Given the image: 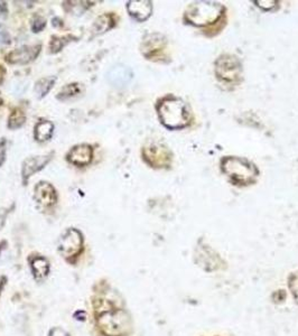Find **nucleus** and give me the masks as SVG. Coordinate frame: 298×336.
I'll use <instances>...</instances> for the list:
<instances>
[{"instance_id": "1", "label": "nucleus", "mask_w": 298, "mask_h": 336, "mask_svg": "<svg viewBox=\"0 0 298 336\" xmlns=\"http://www.w3.org/2000/svg\"><path fill=\"white\" fill-rule=\"evenodd\" d=\"M158 118L167 129H184L191 125L192 111L188 104L178 97L168 94L157 102Z\"/></svg>"}, {"instance_id": "2", "label": "nucleus", "mask_w": 298, "mask_h": 336, "mask_svg": "<svg viewBox=\"0 0 298 336\" xmlns=\"http://www.w3.org/2000/svg\"><path fill=\"white\" fill-rule=\"evenodd\" d=\"M221 169L231 183L238 186L252 185L259 176V169L247 158L227 156L221 160Z\"/></svg>"}, {"instance_id": "3", "label": "nucleus", "mask_w": 298, "mask_h": 336, "mask_svg": "<svg viewBox=\"0 0 298 336\" xmlns=\"http://www.w3.org/2000/svg\"><path fill=\"white\" fill-rule=\"evenodd\" d=\"M225 18V7L213 1H196L189 4L185 11L184 19L196 27H205L218 24Z\"/></svg>"}, {"instance_id": "4", "label": "nucleus", "mask_w": 298, "mask_h": 336, "mask_svg": "<svg viewBox=\"0 0 298 336\" xmlns=\"http://www.w3.org/2000/svg\"><path fill=\"white\" fill-rule=\"evenodd\" d=\"M99 329L106 336H126L132 332V319L124 310L103 313L97 321Z\"/></svg>"}, {"instance_id": "5", "label": "nucleus", "mask_w": 298, "mask_h": 336, "mask_svg": "<svg viewBox=\"0 0 298 336\" xmlns=\"http://www.w3.org/2000/svg\"><path fill=\"white\" fill-rule=\"evenodd\" d=\"M242 65L232 54H222L215 61V75L224 84H238L241 81Z\"/></svg>"}, {"instance_id": "6", "label": "nucleus", "mask_w": 298, "mask_h": 336, "mask_svg": "<svg viewBox=\"0 0 298 336\" xmlns=\"http://www.w3.org/2000/svg\"><path fill=\"white\" fill-rule=\"evenodd\" d=\"M194 261L196 265L206 272H214L224 269L227 265L220 254L213 248L201 239L194 252Z\"/></svg>"}, {"instance_id": "7", "label": "nucleus", "mask_w": 298, "mask_h": 336, "mask_svg": "<svg viewBox=\"0 0 298 336\" xmlns=\"http://www.w3.org/2000/svg\"><path fill=\"white\" fill-rule=\"evenodd\" d=\"M143 157L149 166L167 168L171 164L173 155L168 147L160 143H150L143 148Z\"/></svg>"}, {"instance_id": "8", "label": "nucleus", "mask_w": 298, "mask_h": 336, "mask_svg": "<svg viewBox=\"0 0 298 336\" xmlns=\"http://www.w3.org/2000/svg\"><path fill=\"white\" fill-rule=\"evenodd\" d=\"M83 238L79 230L69 229L62 235L58 242V251L65 258H71L78 254L82 249Z\"/></svg>"}, {"instance_id": "9", "label": "nucleus", "mask_w": 298, "mask_h": 336, "mask_svg": "<svg viewBox=\"0 0 298 336\" xmlns=\"http://www.w3.org/2000/svg\"><path fill=\"white\" fill-rule=\"evenodd\" d=\"M166 45V38L161 34H148L143 40L142 53L148 60H157L164 56Z\"/></svg>"}, {"instance_id": "10", "label": "nucleus", "mask_w": 298, "mask_h": 336, "mask_svg": "<svg viewBox=\"0 0 298 336\" xmlns=\"http://www.w3.org/2000/svg\"><path fill=\"white\" fill-rule=\"evenodd\" d=\"M40 48H42L40 45H31V46H21L13 49L6 56V62L9 64H28L38 56Z\"/></svg>"}, {"instance_id": "11", "label": "nucleus", "mask_w": 298, "mask_h": 336, "mask_svg": "<svg viewBox=\"0 0 298 336\" xmlns=\"http://www.w3.org/2000/svg\"><path fill=\"white\" fill-rule=\"evenodd\" d=\"M34 197L40 205L52 206L57 201L56 190L47 181H39L34 188Z\"/></svg>"}, {"instance_id": "12", "label": "nucleus", "mask_w": 298, "mask_h": 336, "mask_svg": "<svg viewBox=\"0 0 298 336\" xmlns=\"http://www.w3.org/2000/svg\"><path fill=\"white\" fill-rule=\"evenodd\" d=\"M93 158V149L90 145L82 144L73 147L67 154V161L75 166H87Z\"/></svg>"}, {"instance_id": "13", "label": "nucleus", "mask_w": 298, "mask_h": 336, "mask_svg": "<svg viewBox=\"0 0 298 336\" xmlns=\"http://www.w3.org/2000/svg\"><path fill=\"white\" fill-rule=\"evenodd\" d=\"M52 160V154L46 156H36V157H29L26 158L22 163L21 166V176L24 181L29 178L31 175H34L35 172L39 171L40 169L46 166L49 161Z\"/></svg>"}, {"instance_id": "14", "label": "nucleus", "mask_w": 298, "mask_h": 336, "mask_svg": "<svg viewBox=\"0 0 298 336\" xmlns=\"http://www.w3.org/2000/svg\"><path fill=\"white\" fill-rule=\"evenodd\" d=\"M127 10L137 21H145L151 16L152 3L148 0H132L127 3Z\"/></svg>"}, {"instance_id": "15", "label": "nucleus", "mask_w": 298, "mask_h": 336, "mask_svg": "<svg viewBox=\"0 0 298 336\" xmlns=\"http://www.w3.org/2000/svg\"><path fill=\"white\" fill-rule=\"evenodd\" d=\"M132 79V71L124 65H116L111 67L107 73V81L116 88H123L126 84H128Z\"/></svg>"}, {"instance_id": "16", "label": "nucleus", "mask_w": 298, "mask_h": 336, "mask_svg": "<svg viewBox=\"0 0 298 336\" xmlns=\"http://www.w3.org/2000/svg\"><path fill=\"white\" fill-rule=\"evenodd\" d=\"M115 26H116L115 16L112 15V13H105V15H101L94 20L92 31L94 33V35H100L106 33V31L111 28H114Z\"/></svg>"}, {"instance_id": "17", "label": "nucleus", "mask_w": 298, "mask_h": 336, "mask_svg": "<svg viewBox=\"0 0 298 336\" xmlns=\"http://www.w3.org/2000/svg\"><path fill=\"white\" fill-rule=\"evenodd\" d=\"M54 133V125L48 120H40L34 128V137L37 142H46L52 138Z\"/></svg>"}, {"instance_id": "18", "label": "nucleus", "mask_w": 298, "mask_h": 336, "mask_svg": "<svg viewBox=\"0 0 298 336\" xmlns=\"http://www.w3.org/2000/svg\"><path fill=\"white\" fill-rule=\"evenodd\" d=\"M31 270L36 279H44L49 272V265L47 260L43 257H36L31 261Z\"/></svg>"}, {"instance_id": "19", "label": "nucleus", "mask_w": 298, "mask_h": 336, "mask_svg": "<svg viewBox=\"0 0 298 336\" xmlns=\"http://www.w3.org/2000/svg\"><path fill=\"white\" fill-rule=\"evenodd\" d=\"M82 92V84L80 83H72L66 84L57 94V99L61 101H66V100L78 97Z\"/></svg>"}, {"instance_id": "20", "label": "nucleus", "mask_w": 298, "mask_h": 336, "mask_svg": "<svg viewBox=\"0 0 298 336\" xmlns=\"http://www.w3.org/2000/svg\"><path fill=\"white\" fill-rule=\"evenodd\" d=\"M25 121H26V115L24 110H21L20 108L13 109L8 119V128L11 130L20 128V127L25 124Z\"/></svg>"}, {"instance_id": "21", "label": "nucleus", "mask_w": 298, "mask_h": 336, "mask_svg": "<svg viewBox=\"0 0 298 336\" xmlns=\"http://www.w3.org/2000/svg\"><path fill=\"white\" fill-rule=\"evenodd\" d=\"M54 83H55V78L40 79L39 81H37V83L35 84V88H34L35 93L37 94V97L39 99L44 98L45 95L51 91Z\"/></svg>"}, {"instance_id": "22", "label": "nucleus", "mask_w": 298, "mask_h": 336, "mask_svg": "<svg viewBox=\"0 0 298 336\" xmlns=\"http://www.w3.org/2000/svg\"><path fill=\"white\" fill-rule=\"evenodd\" d=\"M71 36H65V37H57V36H54L52 37L51 43H49V49H51V53L55 54L61 51V49L65 46V45L70 42Z\"/></svg>"}, {"instance_id": "23", "label": "nucleus", "mask_w": 298, "mask_h": 336, "mask_svg": "<svg viewBox=\"0 0 298 336\" xmlns=\"http://www.w3.org/2000/svg\"><path fill=\"white\" fill-rule=\"evenodd\" d=\"M288 288L291 290V294L295 303L298 305V271L293 272L288 277Z\"/></svg>"}, {"instance_id": "24", "label": "nucleus", "mask_w": 298, "mask_h": 336, "mask_svg": "<svg viewBox=\"0 0 298 336\" xmlns=\"http://www.w3.org/2000/svg\"><path fill=\"white\" fill-rule=\"evenodd\" d=\"M67 3H70V9L66 11H71L75 13V15H82V12H84L90 6V2L88 1H75L76 4H73L72 1H67Z\"/></svg>"}, {"instance_id": "25", "label": "nucleus", "mask_w": 298, "mask_h": 336, "mask_svg": "<svg viewBox=\"0 0 298 336\" xmlns=\"http://www.w3.org/2000/svg\"><path fill=\"white\" fill-rule=\"evenodd\" d=\"M45 26H46V20L40 16H36L33 22H31V29H33L34 33H39Z\"/></svg>"}, {"instance_id": "26", "label": "nucleus", "mask_w": 298, "mask_h": 336, "mask_svg": "<svg viewBox=\"0 0 298 336\" xmlns=\"http://www.w3.org/2000/svg\"><path fill=\"white\" fill-rule=\"evenodd\" d=\"M6 151H7V142L2 138L0 140V166H1L4 161H6Z\"/></svg>"}, {"instance_id": "27", "label": "nucleus", "mask_w": 298, "mask_h": 336, "mask_svg": "<svg viewBox=\"0 0 298 336\" xmlns=\"http://www.w3.org/2000/svg\"><path fill=\"white\" fill-rule=\"evenodd\" d=\"M9 42H10V37H9L8 31L3 27H0V43L9 44Z\"/></svg>"}, {"instance_id": "28", "label": "nucleus", "mask_w": 298, "mask_h": 336, "mask_svg": "<svg viewBox=\"0 0 298 336\" xmlns=\"http://www.w3.org/2000/svg\"><path fill=\"white\" fill-rule=\"evenodd\" d=\"M48 336H69V334H67L64 330H62L60 328H55L49 332Z\"/></svg>"}, {"instance_id": "29", "label": "nucleus", "mask_w": 298, "mask_h": 336, "mask_svg": "<svg viewBox=\"0 0 298 336\" xmlns=\"http://www.w3.org/2000/svg\"><path fill=\"white\" fill-rule=\"evenodd\" d=\"M7 215H8V210H6V208H0V230H1L2 226L4 225Z\"/></svg>"}, {"instance_id": "30", "label": "nucleus", "mask_w": 298, "mask_h": 336, "mask_svg": "<svg viewBox=\"0 0 298 336\" xmlns=\"http://www.w3.org/2000/svg\"><path fill=\"white\" fill-rule=\"evenodd\" d=\"M7 13H8L7 3L4 1H0V17L4 18L7 16Z\"/></svg>"}, {"instance_id": "31", "label": "nucleus", "mask_w": 298, "mask_h": 336, "mask_svg": "<svg viewBox=\"0 0 298 336\" xmlns=\"http://www.w3.org/2000/svg\"><path fill=\"white\" fill-rule=\"evenodd\" d=\"M3 281H4V278H2V279H1V281H0V293H1L2 287H3V285H4Z\"/></svg>"}, {"instance_id": "32", "label": "nucleus", "mask_w": 298, "mask_h": 336, "mask_svg": "<svg viewBox=\"0 0 298 336\" xmlns=\"http://www.w3.org/2000/svg\"><path fill=\"white\" fill-rule=\"evenodd\" d=\"M1 103H2V99H1V97H0V106H1Z\"/></svg>"}]
</instances>
